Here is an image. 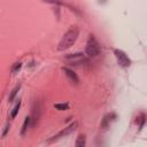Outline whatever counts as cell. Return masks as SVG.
Returning a JSON list of instances; mask_svg holds the SVG:
<instances>
[{"label":"cell","mask_w":147,"mask_h":147,"mask_svg":"<svg viewBox=\"0 0 147 147\" xmlns=\"http://www.w3.org/2000/svg\"><path fill=\"white\" fill-rule=\"evenodd\" d=\"M78 34H79V30L77 26H71L64 34L63 37L61 38L59 45H57V49L59 51H64V49H68L70 48L75 41L77 40L78 38Z\"/></svg>","instance_id":"obj_1"},{"label":"cell","mask_w":147,"mask_h":147,"mask_svg":"<svg viewBox=\"0 0 147 147\" xmlns=\"http://www.w3.org/2000/svg\"><path fill=\"white\" fill-rule=\"evenodd\" d=\"M85 53L88 56H92V57H95V56H98L101 53L100 44L98 42L95 37L92 36V34L87 39V42H86V46H85Z\"/></svg>","instance_id":"obj_2"},{"label":"cell","mask_w":147,"mask_h":147,"mask_svg":"<svg viewBox=\"0 0 147 147\" xmlns=\"http://www.w3.org/2000/svg\"><path fill=\"white\" fill-rule=\"evenodd\" d=\"M77 126H78V123H77V122H72L69 126H67L65 129H63L62 131H60L59 133H56L55 136H53L49 140H47V144H51V142H54V141H56V140H59V139H61V138H64L65 136H68V134H70L71 132H74V131L77 129Z\"/></svg>","instance_id":"obj_3"},{"label":"cell","mask_w":147,"mask_h":147,"mask_svg":"<svg viewBox=\"0 0 147 147\" xmlns=\"http://www.w3.org/2000/svg\"><path fill=\"white\" fill-rule=\"evenodd\" d=\"M114 54L118 61V63L123 67V68H127L131 64V60L127 57V55L125 54V52H123L122 49H114Z\"/></svg>","instance_id":"obj_4"},{"label":"cell","mask_w":147,"mask_h":147,"mask_svg":"<svg viewBox=\"0 0 147 147\" xmlns=\"http://www.w3.org/2000/svg\"><path fill=\"white\" fill-rule=\"evenodd\" d=\"M62 70H63L64 75L67 76V78L69 79V82H70L71 84H75V85H77V84L79 83V78H78L77 74H76V72H75L72 69H70V68H67V67H63V68H62Z\"/></svg>","instance_id":"obj_5"},{"label":"cell","mask_w":147,"mask_h":147,"mask_svg":"<svg viewBox=\"0 0 147 147\" xmlns=\"http://www.w3.org/2000/svg\"><path fill=\"white\" fill-rule=\"evenodd\" d=\"M85 145H86V136H85L84 133H80V134L77 137L76 141H75V146H76V147H83V146H85Z\"/></svg>","instance_id":"obj_6"},{"label":"cell","mask_w":147,"mask_h":147,"mask_svg":"<svg viewBox=\"0 0 147 147\" xmlns=\"http://www.w3.org/2000/svg\"><path fill=\"white\" fill-rule=\"evenodd\" d=\"M67 60L69 61H78V60H83L84 59V54L78 52V53H72V54H69L65 56Z\"/></svg>","instance_id":"obj_7"},{"label":"cell","mask_w":147,"mask_h":147,"mask_svg":"<svg viewBox=\"0 0 147 147\" xmlns=\"http://www.w3.org/2000/svg\"><path fill=\"white\" fill-rule=\"evenodd\" d=\"M115 117H116L115 114H108V115H106L103 117L102 122H101V127H107L109 125V123L111 122V118H115Z\"/></svg>","instance_id":"obj_8"},{"label":"cell","mask_w":147,"mask_h":147,"mask_svg":"<svg viewBox=\"0 0 147 147\" xmlns=\"http://www.w3.org/2000/svg\"><path fill=\"white\" fill-rule=\"evenodd\" d=\"M30 123H31V118H30V116H26L25 118H24V122H23V124H22V127H21V134L23 136L26 131H28V127H29V125H30Z\"/></svg>","instance_id":"obj_9"},{"label":"cell","mask_w":147,"mask_h":147,"mask_svg":"<svg viewBox=\"0 0 147 147\" xmlns=\"http://www.w3.org/2000/svg\"><path fill=\"white\" fill-rule=\"evenodd\" d=\"M20 90H21V84L16 85V86L11 90V92H10V94H9V96H8V102H13V100L15 99V96L17 95V93H18Z\"/></svg>","instance_id":"obj_10"},{"label":"cell","mask_w":147,"mask_h":147,"mask_svg":"<svg viewBox=\"0 0 147 147\" xmlns=\"http://www.w3.org/2000/svg\"><path fill=\"white\" fill-rule=\"evenodd\" d=\"M20 108H21V100H18V102L14 106V108H13V109H11V111H10V118H11V119H14V118L17 116Z\"/></svg>","instance_id":"obj_11"},{"label":"cell","mask_w":147,"mask_h":147,"mask_svg":"<svg viewBox=\"0 0 147 147\" xmlns=\"http://www.w3.org/2000/svg\"><path fill=\"white\" fill-rule=\"evenodd\" d=\"M22 68V62H15L11 67H10V72L11 74H16L20 71V69Z\"/></svg>","instance_id":"obj_12"},{"label":"cell","mask_w":147,"mask_h":147,"mask_svg":"<svg viewBox=\"0 0 147 147\" xmlns=\"http://www.w3.org/2000/svg\"><path fill=\"white\" fill-rule=\"evenodd\" d=\"M54 108L57 109V110H65V109L69 108V105L68 103H55Z\"/></svg>","instance_id":"obj_13"},{"label":"cell","mask_w":147,"mask_h":147,"mask_svg":"<svg viewBox=\"0 0 147 147\" xmlns=\"http://www.w3.org/2000/svg\"><path fill=\"white\" fill-rule=\"evenodd\" d=\"M9 127H10V124H9V123H7V124H6V126L3 127L2 133H1V138H5V137H6V134H7V133H8V131H9Z\"/></svg>","instance_id":"obj_14"}]
</instances>
